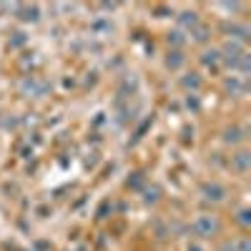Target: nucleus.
<instances>
[{
  "label": "nucleus",
  "mask_w": 251,
  "mask_h": 251,
  "mask_svg": "<svg viewBox=\"0 0 251 251\" xmlns=\"http://www.w3.org/2000/svg\"><path fill=\"white\" fill-rule=\"evenodd\" d=\"M188 251H203V249H201L199 244H191V246H188Z\"/></svg>",
  "instance_id": "423d86ee"
},
{
  "label": "nucleus",
  "mask_w": 251,
  "mask_h": 251,
  "mask_svg": "<svg viewBox=\"0 0 251 251\" xmlns=\"http://www.w3.org/2000/svg\"><path fill=\"white\" fill-rule=\"evenodd\" d=\"M201 194H203V199H206V201H224L226 188H224L221 183L211 181V183H203V186H201Z\"/></svg>",
  "instance_id": "f03ea898"
},
{
  "label": "nucleus",
  "mask_w": 251,
  "mask_h": 251,
  "mask_svg": "<svg viewBox=\"0 0 251 251\" xmlns=\"http://www.w3.org/2000/svg\"><path fill=\"white\" fill-rule=\"evenodd\" d=\"M224 141H226V143H236V141H241V136H239V128H234V131H228Z\"/></svg>",
  "instance_id": "20e7f679"
},
{
  "label": "nucleus",
  "mask_w": 251,
  "mask_h": 251,
  "mask_svg": "<svg viewBox=\"0 0 251 251\" xmlns=\"http://www.w3.org/2000/svg\"><path fill=\"white\" fill-rule=\"evenodd\" d=\"M194 234L196 236H201V239H211V236H216L219 234V228H221V224H219V219L216 216H199L196 221H194Z\"/></svg>",
  "instance_id": "f257e3e1"
},
{
  "label": "nucleus",
  "mask_w": 251,
  "mask_h": 251,
  "mask_svg": "<svg viewBox=\"0 0 251 251\" xmlns=\"http://www.w3.org/2000/svg\"><path fill=\"white\" fill-rule=\"evenodd\" d=\"M234 169H236L239 174H246V169H249V153H236V158H234Z\"/></svg>",
  "instance_id": "7ed1b4c3"
},
{
  "label": "nucleus",
  "mask_w": 251,
  "mask_h": 251,
  "mask_svg": "<svg viewBox=\"0 0 251 251\" xmlns=\"http://www.w3.org/2000/svg\"><path fill=\"white\" fill-rule=\"evenodd\" d=\"M239 224L249 226V211H246V208H241V211H239Z\"/></svg>",
  "instance_id": "39448f33"
}]
</instances>
